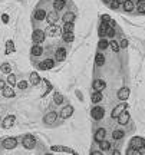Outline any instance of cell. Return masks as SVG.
I'll return each mask as SVG.
<instances>
[{
	"mask_svg": "<svg viewBox=\"0 0 145 155\" xmlns=\"http://www.w3.org/2000/svg\"><path fill=\"white\" fill-rule=\"evenodd\" d=\"M46 155H52V154H46Z\"/></svg>",
	"mask_w": 145,
	"mask_h": 155,
	"instance_id": "816d5d0a",
	"label": "cell"
},
{
	"mask_svg": "<svg viewBox=\"0 0 145 155\" xmlns=\"http://www.w3.org/2000/svg\"><path fill=\"white\" fill-rule=\"evenodd\" d=\"M111 6H112V9H119V6H121V4H119L116 0H113V1L111 3Z\"/></svg>",
	"mask_w": 145,
	"mask_h": 155,
	"instance_id": "b9f144b4",
	"label": "cell"
},
{
	"mask_svg": "<svg viewBox=\"0 0 145 155\" xmlns=\"http://www.w3.org/2000/svg\"><path fill=\"white\" fill-rule=\"evenodd\" d=\"M144 145L145 141L141 137H134L131 139V148H134V149H141V148H144Z\"/></svg>",
	"mask_w": 145,
	"mask_h": 155,
	"instance_id": "7a4b0ae2",
	"label": "cell"
},
{
	"mask_svg": "<svg viewBox=\"0 0 145 155\" xmlns=\"http://www.w3.org/2000/svg\"><path fill=\"white\" fill-rule=\"evenodd\" d=\"M1 70H3L4 73H10L12 68H10V65H9V63H3V65H1Z\"/></svg>",
	"mask_w": 145,
	"mask_h": 155,
	"instance_id": "ab89813d",
	"label": "cell"
},
{
	"mask_svg": "<svg viewBox=\"0 0 145 155\" xmlns=\"http://www.w3.org/2000/svg\"><path fill=\"white\" fill-rule=\"evenodd\" d=\"M52 68H53V60L52 59H46L42 63H39V69H42V70H49Z\"/></svg>",
	"mask_w": 145,
	"mask_h": 155,
	"instance_id": "ba28073f",
	"label": "cell"
},
{
	"mask_svg": "<svg viewBox=\"0 0 145 155\" xmlns=\"http://www.w3.org/2000/svg\"><path fill=\"white\" fill-rule=\"evenodd\" d=\"M7 81H9V83H10V85H15V83H16V76H15L13 73H9Z\"/></svg>",
	"mask_w": 145,
	"mask_h": 155,
	"instance_id": "74e56055",
	"label": "cell"
},
{
	"mask_svg": "<svg viewBox=\"0 0 145 155\" xmlns=\"http://www.w3.org/2000/svg\"><path fill=\"white\" fill-rule=\"evenodd\" d=\"M45 17H46V13H45L43 9H39V10L35 12V19H36V20H43Z\"/></svg>",
	"mask_w": 145,
	"mask_h": 155,
	"instance_id": "603a6c76",
	"label": "cell"
},
{
	"mask_svg": "<svg viewBox=\"0 0 145 155\" xmlns=\"http://www.w3.org/2000/svg\"><path fill=\"white\" fill-rule=\"evenodd\" d=\"M56 60H59V62H63L65 60V58H66V50L63 49V48H59L57 50H56Z\"/></svg>",
	"mask_w": 145,
	"mask_h": 155,
	"instance_id": "5bb4252c",
	"label": "cell"
},
{
	"mask_svg": "<svg viewBox=\"0 0 145 155\" xmlns=\"http://www.w3.org/2000/svg\"><path fill=\"white\" fill-rule=\"evenodd\" d=\"M124 135H125V134H124L122 131H113V135H112V137H113V139L118 141V139H122Z\"/></svg>",
	"mask_w": 145,
	"mask_h": 155,
	"instance_id": "1f68e13d",
	"label": "cell"
},
{
	"mask_svg": "<svg viewBox=\"0 0 145 155\" xmlns=\"http://www.w3.org/2000/svg\"><path fill=\"white\" fill-rule=\"evenodd\" d=\"M128 121H129V114L124 111V112L118 116V122H119L121 125H125V123H128Z\"/></svg>",
	"mask_w": 145,
	"mask_h": 155,
	"instance_id": "2e32d148",
	"label": "cell"
},
{
	"mask_svg": "<svg viewBox=\"0 0 145 155\" xmlns=\"http://www.w3.org/2000/svg\"><path fill=\"white\" fill-rule=\"evenodd\" d=\"M19 88H20V89H26V88H27V82H25V81L19 82Z\"/></svg>",
	"mask_w": 145,
	"mask_h": 155,
	"instance_id": "7bdbcfd3",
	"label": "cell"
},
{
	"mask_svg": "<svg viewBox=\"0 0 145 155\" xmlns=\"http://www.w3.org/2000/svg\"><path fill=\"white\" fill-rule=\"evenodd\" d=\"M93 89H95V92H102L104 89H105V82L104 81H101V79H98V81H95L93 82Z\"/></svg>",
	"mask_w": 145,
	"mask_h": 155,
	"instance_id": "7c38bea8",
	"label": "cell"
},
{
	"mask_svg": "<svg viewBox=\"0 0 145 155\" xmlns=\"http://www.w3.org/2000/svg\"><path fill=\"white\" fill-rule=\"evenodd\" d=\"M101 101H102V93H101V92H95V93L92 95V102L99 103Z\"/></svg>",
	"mask_w": 145,
	"mask_h": 155,
	"instance_id": "484cf974",
	"label": "cell"
},
{
	"mask_svg": "<svg viewBox=\"0 0 145 155\" xmlns=\"http://www.w3.org/2000/svg\"><path fill=\"white\" fill-rule=\"evenodd\" d=\"M4 88H6V85H4V82H3V81H0V89L3 90Z\"/></svg>",
	"mask_w": 145,
	"mask_h": 155,
	"instance_id": "bcb514c9",
	"label": "cell"
},
{
	"mask_svg": "<svg viewBox=\"0 0 145 155\" xmlns=\"http://www.w3.org/2000/svg\"><path fill=\"white\" fill-rule=\"evenodd\" d=\"M127 155H142L139 152V149H134V148H129L127 151Z\"/></svg>",
	"mask_w": 145,
	"mask_h": 155,
	"instance_id": "8d00e7d4",
	"label": "cell"
},
{
	"mask_svg": "<svg viewBox=\"0 0 145 155\" xmlns=\"http://www.w3.org/2000/svg\"><path fill=\"white\" fill-rule=\"evenodd\" d=\"M65 4H66L65 0H55V9H56V10L65 9Z\"/></svg>",
	"mask_w": 145,
	"mask_h": 155,
	"instance_id": "4316f807",
	"label": "cell"
},
{
	"mask_svg": "<svg viewBox=\"0 0 145 155\" xmlns=\"http://www.w3.org/2000/svg\"><path fill=\"white\" fill-rule=\"evenodd\" d=\"M144 148H145V145H144Z\"/></svg>",
	"mask_w": 145,
	"mask_h": 155,
	"instance_id": "f5cc1de1",
	"label": "cell"
},
{
	"mask_svg": "<svg viewBox=\"0 0 145 155\" xmlns=\"http://www.w3.org/2000/svg\"><path fill=\"white\" fill-rule=\"evenodd\" d=\"M128 96H129V89H128V88L119 89V92H118V99H119V101H127Z\"/></svg>",
	"mask_w": 145,
	"mask_h": 155,
	"instance_id": "30bf717a",
	"label": "cell"
},
{
	"mask_svg": "<svg viewBox=\"0 0 145 155\" xmlns=\"http://www.w3.org/2000/svg\"><path fill=\"white\" fill-rule=\"evenodd\" d=\"M73 30V23H65L63 26V33H71Z\"/></svg>",
	"mask_w": 145,
	"mask_h": 155,
	"instance_id": "4dcf8cb0",
	"label": "cell"
},
{
	"mask_svg": "<svg viewBox=\"0 0 145 155\" xmlns=\"http://www.w3.org/2000/svg\"><path fill=\"white\" fill-rule=\"evenodd\" d=\"M108 29H109V25L108 23H101V26H99V36H106V33H108Z\"/></svg>",
	"mask_w": 145,
	"mask_h": 155,
	"instance_id": "ac0fdd59",
	"label": "cell"
},
{
	"mask_svg": "<svg viewBox=\"0 0 145 155\" xmlns=\"http://www.w3.org/2000/svg\"><path fill=\"white\" fill-rule=\"evenodd\" d=\"M91 115H92V118L96 119V121L102 119L104 115H105V109H104L102 106H95V108L91 111Z\"/></svg>",
	"mask_w": 145,
	"mask_h": 155,
	"instance_id": "6da1fadb",
	"label": "cell"
},
{
	"mask_svg": "<svg viewBox=\"0 0 145 155\" xmlns=\"http://www.w3.org/2000/svg\"><path fill=\"white\" fill-rule=\"evenodd\" d=\"M13 50H15V45H13V42H12V40H9V42H7V45H6V55L12 53Z\"/></svg>",
	"mask_w": 145,
	"mask_h": 155,
	"instance_id": "f546056e",
	"label": "cell"
},
{
	"mask_svg": "<svg viewBox=\"0 0 145 155\" xmlns=\"http://www.w3.org/2000/svg\"><path fill=\"white\" fill-rule=\"evenodd\" d=\"M105 129L104 128H99L98 131H96V134H95V139L98 141V142H102L104 141V138H105Z\"/></svg>",
	"mask_w": 145,
	"mask_h": 155,
	"instance_id": "e0dca14e",
	"label": "cell"
},
{
	"mask_svg": "<svg viewBox=\"0 0 145 155\" xmlns=\"http://www.w3.org/2000/svg\"><path fill=\"white\" fill-rule=\"evenodd\" d=\"M125 108H127V105H125V103L118 105V106L113 109V112H112V118H116V119H118V116H119V115H121V114L125 111Z\"/></svg>",
	"mask_w": 145,
	"mask_h": 155,
	"instance_id": "9c48e42d",
	"label": "cell"
},
{
	"mask_svg": "<svg viewBox=\"0 0 145 155\" xmlns=\"http://www.w3.org/2000/svg\"><path fill=\"white\" fill-rule=\"evenodd\" d=\"M106 36H109V37H113V36H115V30H113V27H112V26H109Z\"/></svg>",
	"mask_w": 145,
	"mask_h": 155,
	"instance_id": "60d3db41",
	"label": "cell"
},
{
	"mask_svg": "<svg viewBox=\"0 0 145 155\" xmlns=\"http://www.w3.org/2000/svg\"><path fill=\"white\" fill-rule=\"evenodd\" d=\"M73 37H75V36H73L72 32H71V33H63V40H65V42H72Z\"/></svg>",
	"mask_w": 145,
	"mask_h": 155,
	"instance_id": "836d02e7",
	"label": "cell"
},
{
	"mask_svg": "<svg viewBox=\"0 0 145 155\" xmlns=\"http://www.w3.org/2000/svg\"><path fill=\"white\" fill-rule=\"evenodd\" d=\"M113 155H121V152L119 151H113Z\"/></svg>",
	"mask_w": 145,
	"mask_h": 155,
	"instance_id": "681fc988",
	"label": "cell"
},
{
	"mask_svg": "<svg viewBox=\"0 0 145 155\" xmlns=\"http://www.w3.org/2000/svg\"><path fill=\"white\" fill-rule=\"evenodd\" d=\"M124 10H125V12H132V10H134V3H132L131 0H127V1L124 3Z\"/></svg>",
	"mask_w": 145,
	"mask_h": 155,
	"instance_id": "83f0119b",
	"label": "cell"
},
{
	"mask_svg": "<svg viewBox=\"0 0 145 155\" xmlns=\"http://www.w3.org/2000/svg\"><path fill=\"white\" fill-rule=\"evenodd\" d=\"M3 96L4 98H13L15 96V90L12 88H4L3 89Z\"/></svg>",
	"mask_w": 145,
	"mask_h": 155,
	"instance_id": "7402d4cb",
	"label": "cell"
},
{
	"mask_svg": "<svg viewBox=\"0 0 145 155\" xmlns=\"http://www.w3.org/2000/svg\"><path fill=\"white\" fill-rule=\"evenodd\" d=\"M53 99H55V103H57V105H60V103L63 102V96H62L60 93H56Z\"/></svg>",
	"mask_w": 145,
	"mask_h": 155,
	"instance_id": "d590c367",
	"label": "cell"
},
{
	"mask_svg": "<svg viewBox=\"0 0 145 155\" xmlns=\"http://www.w3.org/2000/svg\"><path fill=\"white\" fill-rule=\"evenodd\" d=\"M75 19H76L75 13L69 12V13H65V16H63V22H65V23H73V20H75Z\"/></svg>",
	"mask_w": 145,
	"mask_h": 155,
	"instance_id": "d6986e66",
	"label": "cell"
},
{
	"mask_svg": "<svg viewBox=\"0 0 145 155\" xmlns=\"http://www.w3.org/2000/svg\"><path fill=\"white\" fill-rule=\"evenodd\" d=\"M73 114V108L71 105H68V106H65L63 109H62V112H60V116L63 118V119H66V118H69V116H72Z\"/></svg>",
	"mask_w": 145,
	"mask_h": 155,
	"instance_id": "52a82bcc",
	"label": "cell"
},
{
	"mask_svg": "<svg viewBox=\"0 0 145 155\" xmlns=\"http://www.w3.org/2000/svg\"><path fill=\"white\" fill-rule=\"evenodd\" d=\"M1 20H3L4 23H7V22H9V16H7V15H1Z\"/></svg>",
	"mask_w": 145,
	"mask_h": 155,
	"instance_id": "f6af8a7d",
	"label": "cell"
},
{
	"mask_svg": "<svg viewBox=\"0 0 145 155\" xmlns=\"http://www.w3.org/2000/svg\"><path fill=\"white\" fill-rule=\"evenodd\" d=\"M50 149L55 151V152H69L72 155H79L76 151H73L71 148H68V147H60V145H53V147H50Z\"/></svg>",
	"mask_w": 145,
	"mask_h": 155,
	"instance_id": "277c9868",
	"label": "cell"
},
{
	"mask_svg": "<svg viewBox=\"0 0 145 155\" xmlns=\"http://www.w3.org/2000/svg\"><path fill=\"white\" fill-rule=\"evenodd\" d=\"M119 46L127 48V46H128V40H127V39H122V40H121V43H119Z\"/></svg>",
	"mask_w": 145,
	"mask_h": 155,
	"instance_id": "ee69618b",
	"label": "cell"
},
{
	"mask_svg": "<svg viewBox=\"0 0 145 155\" xmlns=\"http://www.w3.org/2000/svg\"><path fill=\"white\" fill-rule=\"evenodd\" d=\"M43 53V49H42V46H39V45H35L33 48H32V55L33 56H40Z\"/></svg>",
	"mask_w": 145,
	"mask_h": 155,
	"instance_id": "d4e9b609",
	"label": "cell"
},
{
	"mask_svg": "<svg viewBox=\"0 0 145 155\" xmlns=\"http://www.w3.org/2000/svg\"><path fill=\"white\" fill-rule=\"evenodd\" d=\"M104 1H105V3H112L113 0H104Z\"/></svg>",
	"mask_w": 145,
	"mask_h": 155,
	"instance_id": "f907efd6",
	"label": "cell"
},
{
	"mask_svg": "<svg viewBox=\"0 0 145 155\" xmlns=\"http://www.w3.org/2000/svg\"><path fill=\"white\" fill-rule=\"evenodd\" d=\"M46 33H48V36H50V37H55V36H59L60 34V29L57 26H50L46 30Z\"/></svg>",
	"mask_w": 145,
	"mask_h": 155,
	"instance_id": "4fadbf2b",
	"label": "cell"
},
{
	"mask_svg": "<svg viewBox=\"0 0 145 155\" xmlns=\"http://www.w3.org/2000/svg\"><path fill=\"white\" fill-rule=\"evenodd\" d=\"M109 43H111V49H112L113 52H118V50H119V43H118L116 40H111Z\"/></svg>",
	"mask_w": 145,
	"mask_h": 155,
	"instance_id": "d6a6232c",
	"label": "cell"
},
{
	"mask_svg": "<svg viewBox=\"0 0 145 155\" xmlns=\"http://www.w3.org/2000/svg\"><path fill=\"white\" fill-rule=\"evenodd\" d=\"M137 9L139 13H145V0H138L137 3Z\"/></svg>",
	"mask_w": 145,
	"mask_h": 155,
	"instance_id": "f1b7e54d",
	"label": "cell"
},
{
	"mask_svg": "<svg viewBox=\"0 0 145 155\" xmlns=\"http://www.w3.org/2000/svg\"><path fill=\"white\" fill-rule=\"evenodd\" d=\"M32 39H33L35 43H42L45 40V32H42L40 29H36L33 32V34H32Z\"/></svg>",
	"mask_w": 145,
	"mask_h": 155,
	"instance_id": "5b68a950",
	"label": "cell"
},
{
	"mask_svg": "<svg viewBox=\"0 0 145 155\" xmlns=\"http://www.w3.org/2000/svg\"><path fill=\"white\" fill-rule=\"evenodd\" d=\"M108 46H109L108 40H105V39H101V40H99V48H101V49H106Z\"/></svg>",
	"mask_w": 145,
	"mask_h": 155,
	"instance_id": "e575fe53",
	"label": "cell"
},
{
	"mask_svg": "<svg viewBox=\"0 0 145 155\" xmlns=\"http://www.w3.org/2000/svg\"><path fill=\"white\" fill-rule=\"evenodd\" d=\"M15 116L13 115H9V116H6L4 121H3V128H12L13 126V123H15Z\"/></svg>",
	"mask_w": 145,
	"mask_h": 155,
	"instance_id": "8fae6325",
	"label": "cell"
},
{
	"mask_svg": "<svg viewBox=\"0 0 145 155\" xmlns=\"http://www.w3.org/2000/svg\"><path fill=\"white\" fill-rule=\"evenodd\" d=\"M116 1H118V3H119V4H122V3H125V1H127V0H116Z\"/></svg>",
	"mask_w": 145,
	"mask_h": 155,
	"instance_id": "c3c4849f",
	"label": "cell"
},
{
	"mask_svg": "<svg viewBox=\"0 0 145 155\" xmlns=\"http://www.w3.org/2000/svg\"><path fill=\"white\" fill-rule=\"evenodd\" d=\"M91 155H104L102 152H99V151H95V152H92Z\"/></svg>",
	"mask_w": 145,
	"mask_h": 155,
	"instance_id": "7dc6e473",
	"label": "cell"
},
{
	"mask_svg": "<svg viewBox=\"0 0 145 155\" xmlns=\"http://www.w3.org/2000/svg\"><path fill=\"white\" fill-rule=\"evenodd\" d=\"M55 121H56V114H55V112H49V114L45 116V122H46V123H53Z\"/></svg>",
	"mask_w": 145,
	"mask_h": 155,
	"instance_id": "44dd1931",
	"label": "cell"
},
{
	"mask_svg": "<svg viewBox=\"0 0 145 155\" xmlns=\"http://www.w3.org/2000/svg\"><path fill=\"white\" fill-rule=\"evenodd\" d=\"M46 19H48V22H49L50 25H53V23L57 22V13L52 10V12H49V13L46 15Z\"/></svg>",
	"mask_w": 145,
	"mask_h": 155,
	"instance_id": "9a60e30c",
	"label": "cell"
},
{
	"mask_svg": "<svg viewBox=\"0 0 145 155\" xmlns=\"http://www.w3.org/2000/svg\"><path fill=\"white\" fill-rule=\"evenodd\" d=\"M95 63H96L98 66H102V65L105 63V58H104L102 53H98V55H96V58H95Z\"/></svg>",
	"mask_w": 145,
	"mask_h": 155,
	"instance_id": "cb8c5ba5",
	"label": "cell"
},
{
	"mask_svg": "<svg viewBox=\"0 0 145 155\" xmlns=\"http://www.w3.org/2000/svg\"><path fill=\"white\" fill-rule=\"evenodd\" d=\"M30 83L32 85H39L40 83V78H39V75H37L36 72H32L30 73Z\"/></svg>",
	"mask_w": 145,
	"mask_h": 155,
	"instance_id": "ffe728a7",
	"label": "cell"
},
{
	"mask_svg": "<svg viewBox=\"0 0 145 155\" xmlns=\"http://www.w3.org/2000/svg\"><path fill=\"white\" fill-rule=\"evenodd\" d=\"M101 144V148L104 149V151H108L109 147H111V144H109L108 141H102V142H99Z\"/></svg>",
	"mask_w": 145,
	"mask_h": 155,
	"instance_id": "f35d334b",
	"label": "cell"
},
{
	"mask_svg": "<svg viewBox=\"0 0 145 155\" xmlns=\"http://www.w3.org/2000/svg\"><path fill=\"white\" fill-rule=\"evenodd\" d=\"M16 145H18V141H16L15 138H6V139L3 141V147H4L6 149H13Z\"/></svg>",
	"mask_w": 145,
	"mask_h": 155,
	"instance_id": "8992f818",
	"label": "cell"
},
{
	"mask_svg": "<svg viewBox=\"0 0 145 155\" xmlns=\"http://www.w3.org/2000/svg\"><path fill=\"white\" fill-rule=\"evenodd\" d=\"M35 145H36V139H35L33 135H26V137L23 138V147H25V148L32 149Z\"/></svg>",
	"mask_w": 145,
	"mask_h": 155,
	"instance_id": "3957f363",
	"label": "cell"
}]
</instances>
